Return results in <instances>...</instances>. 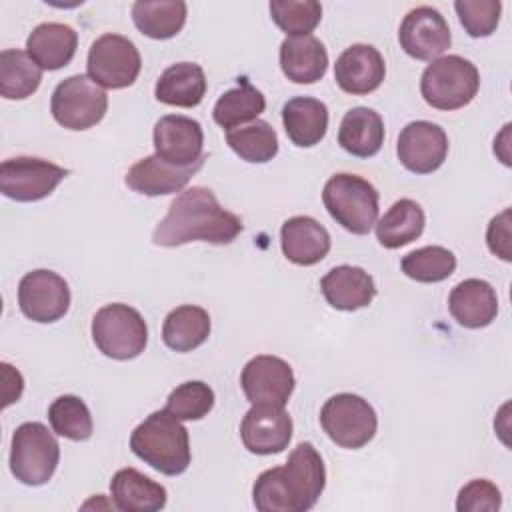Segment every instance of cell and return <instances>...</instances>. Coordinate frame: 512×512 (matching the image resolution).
Masks as SVG:
<instances>
[{
    "label": "cell",
    "mask_w": 512,
    "mask_h": 512,
    "mask_svg": "<svg viewBox=\"0 0 512 512\" xmlns=\"http://www.w3.org/2000/svg\"><path fill=\"white\" fill-rule=\"evenodd\" d=\"M242 228V220L224 210L210 188L192 186L170 202L166 216L154 228L152 242L164 248H176L194 240L230 244Z\"/></svg>",
    "instance_id": "obj_1"
},
{
    "label": "cell",
    "mask_w": 512,
    "mask_h": 512,
    "mask_svg": "<svg viewBox=\"0 0 512 512\" xmlns=\"http://www.w3.org/2000/svg\"><path fill=\"white\" fill-rule=\"evenodd\" d=\"M326 486V468L310 442H300L284 466L264 470L252 486V502L260 512H306L314 508Z\"/></svg>",
    "instance_id": "obj_2"
},
{
    "label": "cell",
    "mask_w": 512,
    "mask_h": 512,
    "mask_svg": "<svg viewBox=\"0 0 512 512\" xmlns=\"http://www.w3.org/2000/svg\"><path fill=\"white\" fill-rule=\"evenodd\" d=\"M130 448L140 460L166 476H178L190 466L188 430L166 410L152 412L132 430Z\"/></svg>",
    "instance_id": "obj_3"
},
{
    "label": "cell",
    "mask_w": 512,
    "mask_h": 512,
    "mask_svg": "<svg viewBox=\"0 0 512 512\" xmlns=\"http://www.w3.org/2000/svg\"><path fill=\"white\" fill-rule=\"evenodd\" d=\"M378 190L362 176L340 172L328 178L322 202L328 214L344 230L364 236L378 220Z\"/></svg>",
    "instance_id": "obj_4"
},
{
    "label": "cell",
    "mask_w": 512,
    "mask_h": 512,
    "mask_svg": "<svg viewBox=\"0 0 512 512\" xmlns=\"http://www.w3.org/2000/svg\"><path fill=\"white\" fill-rule=\"evenodd\" d=\"M478 88L480 74L476 66L458 54L432 60L420 78L422 98L436 110H458L470 104Z\"/></svg>",
    "instance_id": "obj_5"
},
{
    "label": "cell",
    "mask_w": 512,
    "mask_h": 512,
    "mask_svg": "<svg viewBox=\"0 0 512 512\" xmlns=\"http://www.w3.org/2000/svg\"><path fill=\"white\" fill-rule=\"evenodd\" d=\"M60 446L42 422H24L12 434L10 472L26 486L46 484L58 466Z\"/></svg>",
    "instance_id": "obj_6"
},
{
    "label": "cell",
    "mask_w": 512,
    "mask_h": 512,
    "mask_svg": "<svg viewBox=\"0 0 512 512\" xmlns=\"http://www.w3.org/2000/svg\"><path fill=\"white\" fill-rule=\"evenodd\" d=\"M92 340L112 360L140 356L148 342V328L142 314L128 304H106L92 318Z\"/></svg>",
    "instance_id": "obj_7"
},
{
    "label": "cell",
    "mask_w": 512,
    "mask_h": 512,
    "mask_svg": "<svg viewBox=\"0 0 512 512\" xmlns=\"http://www.w3.org/2000/svg\"><path fill=\"white\" fill-rule=\"evenodd\" d=\"M320 424L336 446L358 450L374 438L378 418L368 400L358 394L342 392L324 402Z\"/></svg>",
    "instance_id": "obj_8"
},
{
    "label": "cell",
    "mask_w": 512,
    "mask_h": 512,
    "mask_svg": "<svg viewBox=\"0 0 512 512\" xmlns=\"http://www.w3.org/2000/svg\"><path fill=\"white\" fill-rule=\"evenodd\" d=\"M108 110V96L86 74H74L58 82L50 98L54 120L68 130H88L96 126Z\"/></svg>",
    "instance_id": "obj_9"
},
{
    "label": "cell",
    "mask_w": 512,
    "mask_h": 512,
    "mask_svg": "<svg viewBox=\"0 0 512 512\" xmlns=\"http://www.w3.org/2000/svg\"><path fill=\"white\" fill-rule=\"evenodd\" d=\"M142 58L136 44L122 34H102L88 50V76L102 88H128L136 82Z\"/></svg>",
    "instance_id": "obj_10"
},
{
    "label": "cell",
    "mask_w": 512,
    "mask_h": 512,
    "mask_svg": "<svg viewBox=\"0 0 512 512\" xmlns=\"http://www.w3.org/2000/svg\"><path fill=\"white\" fill-rule=\"evenodd\" d=\"M68 170L34 156H14L0 164V190L16 202H36L54 192Z\"/></svg>",
    "instance_id": "obj_11"
},
{
    "label": "cell",
    "mask_w": 512,
    "mask_h": 512,
    "mask_svg": "<svg viewBox=\"0 0 512 512\" xmlns=\"http://www.w3.org/2000/svg\"><path fill=\"white\" fill-rule=\"evenodd\" d=\"M18 306L32 322L48 324L60 320L70 308V288L52 270H32L18 284Z\"/></svg>",
    "instance_id": "obj_12"
},
{
    "label": "cell",
    "mask_w": 512,
    "mask_h": 512,
    "mask_svg": "<svg viewBox=\"0 0 512 512\" xmlns=\"http://www.w3.org/2000/svg\"><path fill=\"white\" fill-rule=\"evenodd\" d=\"M154 154L168 164L186 168L204 164V132L198 120L180 114L162 116L154 124Z\"/></svg>",
    "instance_id": "obj_13"
},
{
    "label": "cell",
    "mask_w": 512,
    "mask_h": 512,
    "mask_svg": "<svg viewBox=\"0 0 512 512\" xmlns=\"http://www.w3.org/2000/svg\"><path fill=\"white\" fill-rule=\"evenodd\" d=\"M294 372L278 356L260 354L246 362L240 374V386L250 404L286 406L294 392Z\"/></svg>",
    "instance_id": "obj_14"
},
{
    "label": "cell",
    "mask_w": 512,
    "mask_h": 512,
    "mask_svg": "<svg viewBox=\"0 0 512 512\" xmlns=\"http://www.w3.org/2000/svg\"><path fill=\"white\" fill-rule=\"evenodd\" d=\"M398 42L408 56L432 62L450 48L452 36L446 18L436 8L418 6L404 16Z\"/></svg>",
    "instance_id": "obj_15"
},
{
    "label": "cell",
    "mask_w": 512,
    "mask_h": 512,
    "mask_svg": "<svg viewBox=\"0 0 512 512\" xmlns=\"http://www.w3.org/2000/svg\"><path fill=\"white\" fill-rule=\"evenodd\" d=\"M400 164L414 174L438 170L448 154L446 132L428 120H416L402 128L396 144Z\"/></svg>",
    "instance_id": "obj_16"
},
{
    "label": "cell",
    "mask_w": 512,
    "mask_h": 512,
    "mask_svg": "<svg viewBox=\"0 0 512 512\" xmlns=\"http://www.w3.org/2000/svg\"><path fill=\"white\" fill-rule=\"evenodd\" d=\"M240 438L244 448L252 454H278L292 438V418L284 406L252 404L242 418Z\"/></svg>",
    "instance_id": "obj_17"
},
{
    "label": "cell",
    "mask_w": 512,
    "mask_h": 512,
    "mask_svg": "<svg viewBox=\"0 0 512 512\" xmlns=\"http://www.w3.org/2000/svg\"><path fill=\"white\" fill-rule=\"evenodd\" d=\"M386 76V64L382 54L370 44H352L348 46L334 64L336 84L352 94L364 96L380 88Z\"/></svg>",
    "instance_id": "obj_18"
},
{
    "label": "cell",
    "mask_w": 512,
    "mask_h": 512,
    "mask_svg": "<svg viewBox=\"0 0 512 512\" xmlns=\"http://www.w3.org/2000/svg\"><path fill=\"white\" fill-rule=\"evenodd\" d=\"M202 168V164L194 166H174L158 158L156 154L146 156L132 164L126 172V184L138 194L144 196H166L174 192H182V188L190 182V178Z\"/></svg>",
    "instance_id": "obj_19"
},
{
    "label": "cell",
    "mask_w": 512,
    "mask_h": 512,
    "mask_svg": "<svg viewBox=\"0 0 512 512\" xmlns=\"http://www.w3.org/2000/svg\"><path fill=\"white\" fill-rule=\"evenodd\" d=\"M328 230L310 216H292L280 228L284 256L298 266H314L330 252Z\"/></svg>",
    "instance_id": "obj_20"
},
{
    "label": "cell",
    "mask_w": 512,
    "mask_h": 512,
    "mask_svg": "<svg viewBox=\"0 0 512 512\" xmlns=\"http://www.w3.org/2000/svg\"><path fill=\"white\" fill-rule=\"evenodd\" d=\"M452 318L464 328H484L496 320L498 296L496 290L480 278H468L456 284L448 296Z\"/></svg>",
    "instance_id": "obj_21"
},
{
    "label": "cell",
    "mask_w": 512,
    "mask_h": 512,
    "mask_svg": "<svg viewBox=\"0 0 512 512\" xmlns=\"http://www.w3.org/2000/svg\"><path fill=\"white\" fill-rule=\"evenodd\" d=\"M320 290L326 302L344 312H352L368 306L376 296L372 276L358 266H334L320 280Z\"/></svg>",
    "instance_id": "obj_22"
},
{
    "label": "cell",
    "mask_w": 512,
    "mask_h": 512,
    "mask_svg": "<svg viewBox=\"0 0 512 512\" xmlns=\"http://www.w3.org/2000/svg\"><path fill=\"white\" fill-rule=\"evenodd\" d=\"M280 68L294 84H314L326 74L328 52L312 34L288 36L280 44Z\"/></svg>",
    "instance_id": "obj_23"
},
{
    "label": "cell",
    "mask_w": 512,
    "mask_h": 512,
    "mask_svg": "<svg viewBox=\"0 0 512 512\" xmlns=\"http://www.w3.org/2000/svg\"><path fill=\"white\" fill-rule=\"evenodd\" d=\"M78 34L72 26L62 22L38 24L28 40L26 52L42 70H60L70 64L76 54Z\"/></svg>",
    "instance_id": "obj_24"
},
{
    "label": "cell",
    "mask_w": 512,
    "mask_h": 512,
    "mask_svg": "<svg viewBox=\"0 0 512 512\" xmlns=\"http://www.w3.org/2000/svg\"><path fill=\"white\" fill-rule=\"evenodd\" d=\"M110 496L122 512H156L166 506V488L136 468H120L110 480Z\"/></svg>",
    "instance_id": "obj_25"
},
{
    "label": "cell",
    "mask_w": 512,
    "mask_h": 512,
    "mask_svg": "<svg viewBox=\"0 0 512 512\" xmlns=\"http://www.w3.org/2000/svg\"><path fill=\"white\" fill-rule=\"evenodd\" d=\"M282 124L292 144L300 148L316 146L328 130V108L318 98H290L282 106Z\"/></svg>",
    "instance_id": "obj_26"
},
{
    "label": "cell",
    "mask_w": 512,
    "mask_h": 512,
    "mask_svg": "<svg viewBox=\"0 0 512 512\" xmlns=\"http://www.w3.org/2000/svg\"><path fill=\"white\" fill-rule=\"evenodd\" d=\"M206 76L196 62H178L168 66L154 86L158 102L178 108H194L206 94Z\"/></svg>",
    "instance_id": "obj_27"
},
{
    "label": "cell",
    "mask_w": 512,
    "mask_h": 512,
    "mask_svg": "<svg viewBox=\"0 0 512 512\" xmlns=\"http://www.w3.org/2000/svg\"><path fill=\"white\" fill-rule=\"evenodd\" d=\"M338 144L352 156L370 158L380 152L384 144V120L368 108L356 106L348 110L338 128Z\"/></svg>",
    "instance_id": "obj_28"
},
{
    "label": "cell",
    "mask_w": 512,
    "mask_h": 512,
    "mask_svg": "<svg viewBox=\"0 0 512 512\" xmlns=\"http://www.w3.org/2000/svg\"><path fill=\"white\" fill-rule=\"evenodd\" d=\"M186 2L182 0H136L132 20L140 34L154 40L174 38L186 24Z\"/></svg>",
    "instance_id": "obj_29"
},
{
    "label": "cell",
    "mask_w": 512,
    "mask_h": 512,
    "mask_svg": "<svg viewBox=\"0 0 512 512\" xmlns=\"http://www.w3.org/2000/svg\"><path fill=\"white\" fill-rule=\"evenodd\" d=\"M424 224L426 216L420 204L410 198H402L396 200L380 220H376V240L388 250L402 248L420 238Z\"/></svg>",
    "instance_id": "obj_30"
},
{
    "label": "cell",
    "mask_w": 512,
    "mask_h": 512,
    "mask_svg": "<svg viewBox=\"0 0 512 512\" xmlns=\"http://www.w3.org/2000/svg\"><path fill=\"white\" fill-rule=\"evenodd\" d=\"M210 336V316L204 308L184 304L168 312L162 324V340L174 352H192Z\"/></svg>",
    "instance_id": "obj_31"
},
{
    "label": "cell",
    "mask_w": 512,
    "mask_h": 512,
    "mask_svg": "<svg viewBox=\"0 0 512 512\" xmlns=\"http://www.w3.org/2000/svg\"><path fill=\"white\" fill-rule=\"evenodd\" d=\"M264 108H266L264 94L258 88H254L250 82L242 80L238 82V86L226 90L216 100L212 116H214V122L228 132V130L240 128L250 120H258Z\"/></svg>",
    "instance_id": "obj_32"
},
{
    "label": "cell",
    "mask_w": 512,
    "mask_h": 512,
    "mask_svg": "<svg viewBox=\"0 0 512 512\" xmlns=\"http://www.w3.org/2000/svg\"><path fill=\"white\" fill-rule=\"evenodd\" d=\"M42 82V68L24 50L8 48L0 52V96L6 100H24L32 96Z\"/></svg>",
    "instance_id": "obj_33"
},
{
    "label": "cell",
    "mask_w": 512,
    "mask_h": 512,
    "mask_svg": "<svg viewBox=\"0 0 512 512\" xmlns=\"http://www.w3.org/2000/svg\"><path fill=\"white\" fill-rule=\"evenodd\" d=\"M226 142L234 154L252 164H264L278 154L276 130L266 120H252L246 126L228 130Z\"/></svg>",
    "instance_id": "obj_34"
},
{
    "label": "cell",
    "mask_w": 512,
    "mask_h": 512,
    "mask_svg": "<svg viewBox=\"0 0 512 512\" xmlns=\"http://www.w3.org/2000/svg\"><path fill=\"white\" fill-rule=\"evenodd\" d=\"M400 268L404 276L424 284H436L450 278L456 270V256L444 246H424L408 252Z\"/></svg>",
    "instance_id": "obj_35"
},
{
    "label": "cell",
    "mask_w": 512,
    "mask_h": 512,
    "mask_svg": "<svg viewBox=\"0 0 512 512\" xmlns=\"http://www.w3.org/2000/svg\"><path fill=\"white\" fill-rule=\"evenodd\" d=\"M48 420L58 436H64L74 442L88 440L94 430L86 402L74 394L58 396L48 408Z\"/></svg>",
    "instance_id": "obj_36"
},
{
    "label": "cell",
    "mask_w": 512,
    "mask_h": 512,
    "mask_svg": "<svg viewBox=\"0 0 512 512\" xmlns=\"http://www.w3.org/2000/svg\"><path fill=\"white\" fill-rule=\"evenodd\" d=\"M270 16L290 36H308L322 20V4L316 0H272Z\"/></svg>",
    "instance_id": "obj_37"
},
{
    "label": "cell",
    "mask_w": 512,
    "mask_h": 512,
    "mask_svg": "<svg viewBox=\"0 0 512 512\" xmlns=\"http://www.w3.org/2000/svg\"><path fill=\"white\" fill-rule=\"evenodd\" d=\"M214 406V392L202 380H190L176 386L168 400L166 412L176 416L178 420H200L204 418Z\"/></svg>",
    "instance_id": "obj_38"
},
{
    "label": "cell",
    "mask_w": 512,
    "mask_h": 512,
    "mask_svg": "<svg viewBox=\"0 0 512 512\" xmlns=\"http://www.w3.org/2000/svg\"><path fill=\"white\" fill-rule=\"evenodd\" d=\"M454 10L460 24L472 38L490 36L500 22L502 2L500 0H456Z\"/></svg>",
    "instance_id": "obj_39"
},
{
    "label": "cell",
    "mask_w": 512,
    "mask_h": 512,
    "mask_svg": "<svg viewBox=\"0 0 512 512\" xmlns=\"http://www.w3.org/2000/svg\"><path fill=\"white\" fill-rule=\"evenodd\" d=\"M502 506V494L490 480L476 478L464 484L456 498L458 512H496Z\"/></svg>",
    "instance_id": "obj_40"
},
{
    "label": "cell",
    "mask_w": 512,
    "mask_h": 512,
    "mask_svg": "<svg viewBox=\"0 0 512 512\" xmlns=\"http://www.w3.org/2000/svg\"><path fill=\"white\" fill-rule=\"evenodd\" d=\"M486 244L488 250L498 256L504 262L512 260V248H510V208L502 210L498 216H494L486 230Z\"/></svg>",
    "instance_id": "obj_41"
},
{
    "label": "cell",
    "mask_w": 512,
    "mask_h": 512,
    "mask_svg": "<svg viewBox=\"0 0 512 512\" xmlns=\"http://www.w3.org/2000/svg\"><path fill=\"white\" fill-rule=\"evenodd\" d=\"M2 408L16 402L24 390V380L18 370H14L10 364L2 362Z\"/></svg>",
    "instance_id": "obj_42"
}]
</instances>
